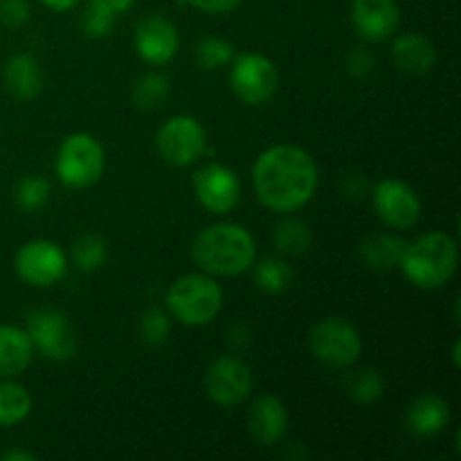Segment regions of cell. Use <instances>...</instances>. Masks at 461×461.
<instances>
[{"instance_id":"836d02e7","label":"cell","mask_w":461,"mask_h":461,"mask_svg":"<svg viewBox=\"0 0 461 461\" xmlns=\"http://www.w3.org/2000/svg\"><path fill=\"white\" fill-rule=\"evenodd\" d=\"M201 12L212 14V16H221V14H230L232 9L239 7L241 0H189Z\"/></svg>"},{"instance_id":"44dd1931","label":"cell","mask_w":461,"mask_h":461,"mask_svg":"<svg viewBox=\"0 0 461 461\" xmlns=\"http://www.w3.org/2000/svg\"><path fill=\"white\" fill-rule=\"evenodd\" d=\"M408 243L401 237H392V234H376V237L367 239L360 248L363 261L374 270H392L401 268Z\"/></svg>"},{"instance_id":"4dcf8cb0","label":"cell","mask_w":461,"mask_h":461,"mask_svg":"<svg viewBox=\"0 0 461 461\" xmlns=\"http://www.w3.org/2000/svg\"><path fill=\"white\" fill-rule=\"evenodd\" d=\"M113 25H115V14L93 3L86 7L84 16H81V30L90 39H104V36L111 34Z\"/></svg>"},{"instance_id":"9c48e42d","label":"cell","mask_w":461,"mask_h":461,"mask_svg":"<svg viewBox=\"0 0 461 461\" xmlns=\"http://www.w3.org/2000/svg\"><path fill=\"white\" fill-rule=\"evenodd\" d=\"M207 135L201 122L192 115H174L160 126L156 147L162 160L174 167H187L205 151Z\"/></svg>"},{"instance_id":"d4e9b609","label":"cell","mask_w":461,"mask_h":461,"mask_svg":"<svg viewBox=\"0 0 461 461\" xmlns=\"http://www.w3.org/2000/svg\"><path fill=\"white\" fill-rule=\"evenodd\" d=\"M255 284L268 295H279L293 284V268L282 259H261L255 266Z\"/></svg>"},{"instance_id":"d590c367","label":"cell","mask_w":461,"mask_h":461,"mask_svg":"<svg viewBox=\"0 0 461 461\" xmlns=\"http://www.w3.org/2000/svg\"><path fill=\"white\" fill-rule=\"evenodd\" d=\"M3 461H36V455L32 450H23V448H12L7 453H3Z\"/></svg>"},{"instance_id":"7402d4cb","label":"cell","mask_w":461,"mask_h":461,"mask_svg":"<svg viewBox=\"0 0 461 461\" xmlns=\"http://www.w3.org/2000/svg\"><path fill=\"white\" fill-rule=\"evenodd\" d=\"M32 412V396L12 378H0V428L25 421Z\"/></svg>"},{"instance_id":"83f0119b","label":"cell","mask_w":461,"mask_h":461,"mask_svg":"<svg viewBox=\"0 0 461 461\" xmlns=\"http://www.w3.org/2000/svg\"><path fill=\"white\" fill-rule=\"evenodd\" d=\"M50 187L48 178L43 176H25L16 187V203L25 212H36L50 201Z\"/></svg>"},{"instance_id":"4316f807","label":"cell","mask_w":461,"mask_h":461,"mask_svg":"<svg viewBox=\"0 0 461 461\" xmlns=\"http://www.w3.org/2000/svg\"><path fill=\"white\" fill-rule=\"evenodd\" d=\"M232 43L225 39H219V36H207L196 48V61L203 70H219V68L232 63Z\"/></svg>"},{"instance_id":"f546056e","label":"cell","mask_w":461,"mask_h":461,"mask_svg":"<svg viewBox=\"0 0 461 461\" xmlns=\"http://www.w3.org/2000/svg\"><path fill=\"white\" fill-rule=\"evenodd\" d=\"M140 333H142V338L149 345H165L171 333V315L167 311L158 309V306H151V309H147L142 313Z\"/></svg>"},{"instance_id":"7a4b0ae2","label":"cell","mask_w":461,"mask_h":461,"mask_svg":"<svg viewBox=\"0 0 461 461\" xmlns=\"http://www.w3.org/2000/svg\"><path fill=\"white\" fill-rule=\"evenodd\" d=\"M255 237L243 225L216 223L201 230L192 243V259L212 277H237L255 266Z\"/></svg>"},{"instance_id":"ac0fdd59","label":"cell","mask_w":461,"mask_h":461,"mask_svg":"<svg viewBox=\"0 0 461 461\" xmlns=\"http://www.w3.org/2000/svg\"><path fill=\"white\" fill-rule=\"evenodd\" d=\"M450 423V405L441 396L423 394L405 412V426L419 437H435Z\"/></svg>"},{"instance_id":"ffe728a7","label":"cell","mask_w":461,"mask_h":461,"mask_svg":"<svg viewBox=\"0 0 461 461\" xmlns=\"http://www.w3.org/2000/svg\"><path fill=\"white\" fill-rule=\"evenodd\" d=\"M392 57L396 68L408 75H426L432 70L437 61V50L428 36L423 34H403L392 45Z\"/></svg>"},{"instance_id":"5bb4252c","label":"cell","mask_w":461,"mask_h":461,"mask_svg":"<svg viewBox=\"0 0 461 461\" xmlns=\"http://www.w3.org/2000/svg\"><path fill=\"white\" fill-rule=\"evenodd\" d=\"M178 27L160 14H149L135 25V50L151 66H165L178 54Z\"/></svg>"},{"instance_id":"74e56055","label":"cell","mask_w":461,"mask_h":461,"mask_svg":"<svg viewBox=\"0 0 461 461\" xmlns=\"http://www.w3.org/2000/svg\"><path fill=\"white\" fill-rule=\"evenodd\" d=\"M459 351H461V342L455 340V345H453V365H455V367H459V365H461V354H459Z\"/></svg>"},{"instance_id":"52a82bcc","label":"cell","mask_w":461,"mask_h":461,"mask_svg":"<svg viewBox=\"0 0 461 461\" xmlns=\"http://www.w3.org/2000/svg\"><path fill=\"white\" fill-rule=\"evenodd\" d=\"M232 93L248 106H264L279 88V70L259 52H243L232 59L230 68Z\"/></svg>"},{"instance_id":"8fae6325","label":"cell","mask_w":461,"mask_h":461,"mask_svg":"<svg viewBox=\"0 0 461 461\" xmlns=\"http://www.w3.org/2000/svg\"><path fill=\"white\" fill-rule=\"evenodd\" d=\"M205 394L221 408H237L250 396L252 392V372L237 356H221L207 367Z\"/></svg>"},{"instance_id":"30bf717a","label":"cell","mask_w":461,"mask_h":461,"mask_svg":"<svg viewBox=\"0 0 461 461\" xmlns=\"http://www.w3.org/2000/svg\"><path fill=\"white\" fill-rule=\"evenodd\" d=\"M14 268H16L18 277L25 284H30V286H54L57 282H61L63 275H66L68 270L66 252H63L61 246H57L54 241H48V239H34V241H27L25 246L16 252Z\"/></svg>"},{"instance_id":"8992f818","label":"cell","mask_w":461,"mask_h":461,"mask_svg":"<svg viewBox=\"0 0 461 461\" xmlns=\"http://www.w3.org/2000/svg\"><path fill=\"white\" fill-rule=\"evenodd\" d=\"M311 354L327 367H351L363 354L358 329L342 318H324L309 331Z\"/></svg>"},{"instance_id":"e0dca14e","label":"cell","mask_w":461,"mask_h":461,"mask_svg":"<svg viewBox=\"0 0 461 461\" xmlns=\"http://www.w3.org/2000/svg\"><path fill=\"white\" fill-rule=\"evenodd\" d=\"M5 88L16 99H34L43 90V68L32 54H14L7 59L3 70Z\"/></svg>"},{"instance_id":"5b68a950","label":"cell","mask_w":461,"mask_h":461,"mask_svg":"<svg viewBox=\"0 0 461 461\" xmlns=\"http://www.w3.org/2000/svg\"><path fill=\"white\" fill-rule=\"evenodd\" d=\"M106 169V151L90 133H72L59 144L54 171L70 189H88Z\"/></svg>"},{"instance_id":"3957f363","label":"cell","mask_w":461,"mask_h":461,"mask_svg":"<svg viewBox=\"0 0 461 461\" xmlns=\"http://www.w3.org/2000/svg\"><path fill=\"white\" fill-rule=\"evenodd\" d=\"M459 266L457 241L448 232H428L414 243H408L401 270L410 284L423 291L446 286Z\"/></svg>"},{"instance_id":"4fadbf2b","label":"cell","mask_w":461,"mask_h":461,"mask_svg":"<svg viewBox=\"0 0 461 461\" xmlns=\"http://www.w3.org/2000/svg\"><path fill=\"white\" fill-rule=\"evenodd\" d=\"M198 203L212 214H230L241 198V180L230 167L207 165L194 176Z\"/></svg>"},{"instance_id":"1f68e13d","label":"cell","mask_w":461,"mask_h":461,"mask_svg":"<svg viewBox=\"0 0 461 461\" xmlns=\"http://www.w3.org/2000/svg\"><path fill=\"white\" fill-rule=\"evenodd\" d=\"M32 16V9L27 0H0V23L5 27H23Z\"/></svg>"},{"instance_id":"2e32d148","label":"cell","mask_w":461,"mask_h":461,"mask_svg":"<svg viewBox=\"0 0 461 461\" xmlns=\"http://www.w3.org/2000/svg\"><path fill=\"white\" fill-rule=\"evenodd\" d=\"M288 428L286 405L277 396H259L248 412V430L264 448H273L284 439Z\"/></svg>"},{"instance_id":"484cf974","label":"cell","mask_w":461,"mask_h":461,"mask_svg":"<svg viewBox=\"0 0 461 461\" xmlns=\"http://www.w3.org/2000/svg\"><path fill=\"white\" fill-rule=\"evenodd\" d=\"M108 259L106 241L97 234H84L72 243V264L84 273H95Z\"/></svg>"},{"instance_id":"9a60e30c","label":"cell","mask_w":461,"mask_h":461,"mask_svg":"<svg viewBox=\"0 0 461 461\" xmlns=\"http://www.w3.org/2000/svg\"><path fill=\"white\" fill-rule=\"evenodd\" d=\"M351 23L365 41L381 43L399 30L401 9L396 0H354Z\"/></svg>"},{"instance_id":"d6a6232c","label":"cell","mask_w":461,"mask_h":461,"mask_svg":"<svg viewBox=\"0 0 461 461\" xmlns=\"http://www.w3.org/2000/svg\"><path fill=\"white\" fill-rule=\"evenodd\" d=\"M374 68H376V57L367 48H354L349 52V57H347V72L351 77L363 79V77L372 75Z\"/></svg>"},{"instance_id":"ba28073f","label":"cell","mask_w":461,"mask_h":461,"mask_svg":"<svg viewBox=\"0 0 461 461\" xmlns=\"http://www.w3.org/2000/svg\"><path fill=\"white\" fill-rule=\"evenodd\" d=\"M25 331L30 336L32 347L50 360L75 358L77 336L68 315L57 309H36L27 315Z\"/></svg>"},{"instance_id":"277c9868","label":"cell","mask_w":461,"mask_h":461,"mask_svg":"<svg viewBox=\"0 0 461 461\" xmlns=\"http://www.w3.org/2000/svg\"><path fill=\"white\" fill-rule=\"evenodd\" d=\"M165 304L171 318L185 327H205L223 309V291L212 275L189 273L171 284Z\"/></svg>"},{"instance_id":"e575fe53","label":"cell","mask_w":461,"mask_h":461,"mask_svg":"<svg viewBox=\"0 0 461 461\" xmlns=\"http://www.w3.org/2000/svg\"><path fill=\"white\" fill-rule=\"evenodd\" d=\"M93 5H99V7L108 9V12H113L117 16V14H124L129 12L131 7H133L135 0H90Z\"/></svg>"},{"instance_id":"603a6c76","label":"cell","mask_w":461,"mask_h":461,"mask_svg":"<svg viewBox=\"0 0 461 461\" xmlns=\"http://www.w3.org/2000/svg\"><path fill=\"white\" fill-rule=\"evenodd\" d=\"M169 93L171 86L165 75H160V72H147V75H142L135 81L133 90H131V99L142 111H153V108L165 104Z\"/></svg>"},{"instance_id":"d6986e66","label":"cell","mask_w":461,"mask_h":461,"mask_svg":"<svg viewBox=\"0 0 461 461\" xmlns=\"http://www.w3.org/2000/svg\"><path fill=\"white\" fill-rule=\"evenodd\" d=\"M32 347L25 329L0 324V378H16L30 367Z\"/></svg>"},{"instance_id":"cb8c5ba5","label":"cell","mask_w":461,"mask_h":461,"mask_svg":"<svg viewBox=\"0 0 461 461\" xmlns=\"http://www.w3.org/2000/svg\"><path fill=\"white\" fill-rule=\"evenodd\" d=\"M313 232L300 219H286L275 228V246L284 255H304L311 250Z\"/></svg>"},{"instance_id":"6da1fadb","label":"cell","mask_w":461,"mask_h":461,"mask_svg":"<svg viewBox=\"0 0 461 461\" xmlns=\"http://www.w3.org/2000/svg\"><path fill=\"white\" fill-rule=\"evenodd\" d=\"M320 174L313 156L297 144L266 149L252 167V185L264 207L275 214L302 210L318 192Z\"/></svg>"},{"instance_id":"8d00e7d4","label":"cell","mask_w":461,"mask_h":461,"mask_svg":"<svg viewBox=\"0 0 461 461\" xmlns=\"http://www.w3.org/2000/svg\"><path fill=\"white\" fill-rule=\"evenodd\" d=\"M41 3L52 12H68V9H75L81 0H41Z\"/></svg>"},{"instance_id":"f1b7e54d","label":"cell","mask_w":461,"mask_h":461,"mask_svg":"<svg viewBox=\"0 0 461 461\" xmlns=\"http://www.w3.org/2000/svg\"><path fill=\"white\" fill-rule=\"evenodd\" d=\"M383 392H385V381H383V376L376 369H363V372H358L349 381L351 399L358 401L360 405L376 403L383 396Z\"/></svg>"},{"instance_id":"7c38bea8","label":"cell","mask_w":461,"mask_h":461,"mask_svg":"<svg viewBox=\"0 0 461 461\" xmlns=\"http://www.w3.org/2000/svg\"><path fill=\"white\" fill-rule=\"evenodd\" d=\"M372 201L378 219L394 230L412 228L421 216V201H419L417 192L403 180H381L374 187Z\"/></svg>"}]
</instances>
